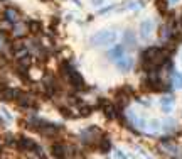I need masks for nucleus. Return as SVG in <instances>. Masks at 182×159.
I'll use <instances>...</instances> for the list:
<instances>
[{"mask_svg": "<svg viewBox=\"0 0 182 159\" xmlns=\"http://www.w3.org/2000/svg\"><path fill=\"white\" fill-rule=\"evenodd\" d=\"M115 41H116L115 30H100L91 37V44L93 46H108V44H113Z\"/></svg>", "mask_w": 182, "mask_h": 159, "instance_id": "f257e3e1", "label": "nucleus"}, {"mask_svg": "<svg viewBox=\"0 0 182 159\" xmlns=\"http://www.w3.org/2000/svg\"><path fill=\"white\" fill-rule=\"evenodd\" d=\"M62 73H64V76L69 80V83H71L73 86H76V88H83V86H84L83 76H81L69 63H62Z\"/></svg>", "mask_w": 182, "mask_h": 159, "instance_id": "f03ea898", "label": "nucleus"}, {"mask_svg": "<svg viewBox=\"0 0 182 159\" xmlns=\"http://www.w3.org/2000/svg\"><path fill=\"white\" fill-rule=\"evenodd\" d=\"M51 151H52V156L56 159H66L67 158V149L64 144H61V142H56V144H52V147H51Z\"/></svg>", "mask_w": 182, "mask_h": 159, "instance_id": "7ed1b4c3", "label": "nucleus"}, {"mask_svg": "<svg viewBox=\"0 0 182 159\" xmlns=\"http://www.w3.org/2000/svg\"><path fill=\"white\" fill-rule=\"evenodd\" d=\"M152 30H153V22L152 20H144L142 24H140V36H142V39H148L150 36H152Z\"/></svg>", "mask_w": 182, "mask_h": 159, "instance_id": "20e7f679", "label": "nucleus"}, {"mask_svg": "<svg viewBox=\"0 0 182 159\" xmlns=\"http://www.w3.org/2000/svg\"><path fill=\"white\" fill-rule=\"evenodd\" d=\"M132 64H133V59L130 56H125V54L120 59H116V66H118V70H122V71H128L132 68Z\"/></svg>", "mask_w": 182, "mask_h": 159, "instance_id": "39448f33", "label": "nucleus"}, {"mask_svg": "<svg viewBox=\"0 0 182 159\" xmlns=\"http://www.w3.org/2000/svg\"><path fill=\"white\" fill-rule=\"evenodd\" d=\"M123 51H125V48L122 46V44H118V46H115L113 49L108 53V56H110V59H120L122 56H123Z\"/></svg>", "mask_w": 182, "mask_h": 159, "instance_id": "423d86ee", "label": "nucleus"}, {"mask_svg": "<svg viewBox=\"0 0 182 159\" xmlns=\"http://www.w3.org/2000/svg\"><path fill=\"white\" fill-rule=\"evenodd\" d=\"M5 19L9 20V22H17V20H19V14H17V10L7 9V10H5Z\"/></svg>", "mask_w": 182, "mask_h": 159, "instance_id": "0eeeda50", "label": "nucleus"}, {"mask_svg": "<svg viewBox=\"0 0 182 159\" xmlns=\"http://www.w3.org/2000/svg\"><path fill=\"white\" fill-rule=\"evenodd\" d=\"M98 147L101 152H108V151L111 149V144H110V140L108 139H101L100 140V144H98Z\"/></svg>", "mask_w": 182, "mask_h": 159, "instance_id": "6e6552de", "label": "nucleus"}, {"mask_svg": "<svg viewBox=\"0 0 182 159\" xmlns=\"http://www.w3.org/2000/svg\"><path fill=\"white\" fill-rule=\"evenodd\" d=\"M125 41H126V44L135 46V36H133L132 30H126V32H125Z\"/></svg>", "mask_w": 182, "mask_h": 159, "instance_id": "1a4fd4ad", "label": "nucleus"}, {"mask_svg": "<svg viewBox=\"0 0 182 159\" xmlns=\"http://www.w3.org/2000/svg\"><path fill=\"white\" fill-rule=\"evenodd\" d=\"M155 3H157V7H159V10H160L162 14H165V9H167V3H169V2H165V0H157Z\"/></svg>", "mask_w": 182, "mask_h": 159, "instance_id": "9d476101", "label": "nucleus"}, {"mask_svg": "<svg viewBox=\"0 0 182 159\" xmlns=\"http://www.w3.org/2000/svg\"><path fill=\"white\" fill-rule=\"evenodd\" d=\"M113 158H115V159H128L120 149H115V152H113Z\"/></svg>", "mask_w": 182, "mask_h": 159, "instance_id": "9b49d317", "label": "nucleus"}, {"mask_svg": "<svg viewBox=\"0 0 182 159\" xmlns=\"http://www.w3.org/2000/svg\"><path fill=\"white\" fill-rule=\"evenodd\" d=\"M29 27H30L32 32H39V30H41V24H39V22H30Z\"/></svg>", "mask_w": 182, "mask_h": 159, "instance_id": "f8f14e48", "label": "nucleus"}, {"mask_svg": "<svg viewBox=\"0 0 182 159\" xmlns=\"http://www.w3.org/2000/svg\"><path fill=\"white\" fill-rule=\"evenodd\" d=\"M172 105L174 103V97H165V98H162V105Z\"/></svg>", "mask_w": 182, "mask_h": 159, "instance_id": "ddd939ff", "label": "nucleus"}, {"mask_svg": "<svg viewBox=\"0 0 182 159\" xmlns=\"http://www.w3.org/2000/svg\"><path fill=\"white\" fill-rule=\"evenodd\" d=\"M150 124H152V125H150V127H152L153 130H157V129H160V122H159V120L157 119H153L152 122H150Z\"/></svg>", "mask_w": 182, "mask_h": 159, "instance_id": "4468645a", "label": "nucleus"}, {"mask_svg": "<svg viewBox=\"0 0 182 159\" xmlns=\"http://www.w3.org/2000/svg\"><path fill=\"white\" fill-rule=\"evenodd\" d=\"M93 2V5H101L103 3V0H91Z\"/></svg>", "mask_w": 182, "mask_h": 159, "instance_id": "2eb2a0df", "label": "nucleus"}, {"mask_svg": "<svg viewBox=\"0 0 182 159\" xmlns=\"http://www.w3.org/2000/svg\"><path fill=\"white\" fill-rule=\"evenodd\" d=\"M175 2H179V0H170V3H175Z\"/></svg>", "mask_w": 182, "mask_h": 159, "instance_id": "dca6fc26", "label": "nucleus"}]
</instances>
